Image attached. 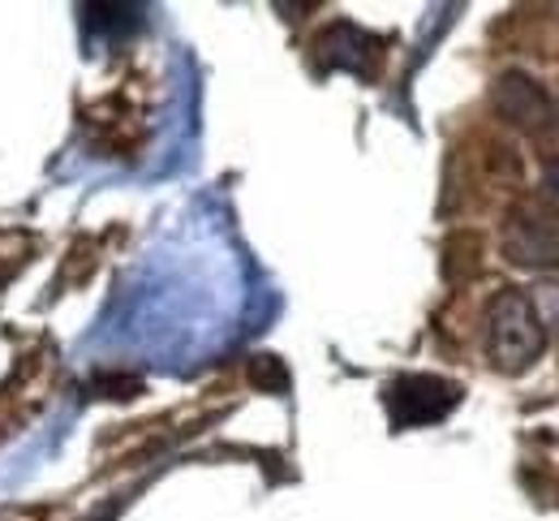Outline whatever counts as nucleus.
I'll list each match as a JSON object with an SVG mask.
<instances>
[{"mask_svg":"<svg viewBox=\"0 0 559 521\" xmlns=\"http://www.w3.org/2000/svg\"><path fill=\"white\" fill-rule=\"evenodd\" d=\"M547 350V328L538 323L530 294L503 289L487 306V354L503 375L530 371Z\"/></svg>","mask_w":559,"mask_h":521,"instance_id":"f257e3e1","label":"nucleus"},{"mask_svg":"<svg viewBox=\"0 0 559 521\" xmlns=\"http://www.w3.org/2000/svg\"><path fill=\"white\" fill-rule=\"evenodd\" d=\"M503 254L516 268H547L559 272V212L543 203H521L508 212Z\"/></svg>","mask_w":559,"mask_h":521,"instance_id":"f03ea898","label":"nucleus"},{"mask_svg":"<svg viewBox=\"0 0 559 521\" xmlns=\"http://www.w3.org/2000/svg\"><path fill=\"white\" fill-rule=\"evenodd\" d=\"M461 405V383L439 375H401L388 383V414L396 427H430Z\"/></svg>","mask_w":559,"mask_h":521,"instance_id":"7ed1b4c3","label":"nucleus"},{"mask_svg":"<svg viewBox=\"0 0 559 521\" xmlns=\"http://www.w3.org/2000/svg\"><path fill=\"white\" fill-rule=\"evenodd\" d=\"M490 99H495V113H499L508 126H516V130L538 134V130H547V126L556 121L551 95H547L530 74H503L495 82Z\"/></svg>","mask_w":559,"mask_h":521,"instance_id":"20e7f679","label":"nucleus"},{"mask_svg":"<svg viewBox=\"0 0 559 521\" xmlns=\"http://www.w3.org/2000/svg\"><path fill=\"white\" fill-rule=\"evenodd\" d=\"M319 52H323V66L328 70H349V74H370V61H374V39L366 31H357L353 22H336L332 31H323L319 39Z\"/></svg>","mask_w":559,"mask_h":521,"instance_id":"39448f33","label":"nucleus"},{"mask_svg":"<svg viewBox=\"0 0 559 521\" xmlns=\"http://www.w3.org/2000/svg\"><path fill=\"white\" fill-rule=\"evenodd\" d=\"M530 306H534L538 323L547 328V336H551V332H559V276H556V281H543V285L530 294Z\"/></svg>","mask_w":559,"mask_h":521,"instance_id":"423d86ee","label":"nucleus"},{"mask_svg":"<svg viewBox=\"0 0 559 521\" xmlns=\"http://www.w3.org/2000/svg\"><path fill=\"white\" fill-rule=\"evenodd\" d=\"M254 383L284 392V388H288V371L280 367V358H259V363H254Z\"/></svg>","mask_w":559,"mask_h":521,"instance_id":"0eeeda50","label":"nucleus"},{"mask_svg":"<svg viewBox=\"0 0 559 521\" xmlns=\"http://www.w3.org/2000/svg\"><path fill=\"white\" fill-rule=\"evenodd\" d=\"M543 194L559 203V155L556 159H547V168H543Z\"/></svg>","mask_w":559,"mask_h":521,"instance_id":"6e6552de","label":"nucleus"}]
</instances>
